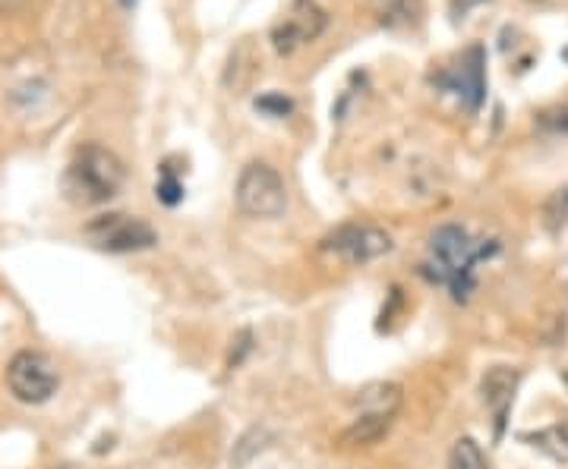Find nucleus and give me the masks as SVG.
Here are the masks:
<instances>
[{
	"instance_id": "10",
	"label": "nucleus",
	"mask_w": 568,
	"mask_h": 469,
	"mask_svg": "<svg viewBox=\"0 0 568 469\" xmlns=\"http://www.w3.org/2000/svg\"><path fill=\"white\" fill-rule=\"evenodd\" d=\"M351 403L357 407V413L398 416V410H401V385H395V381H373V385H363Z\"/></svg>"
},
{
	"instance_id": "3",
	"label": "nucleus",
	"mask_w": 568,
	"mask_h": 469,
	"mask_svg": "<svg viewBox=\"0 0 568 469\" xmlns=\"http://www.w3.org/2000/svg\"><path fill=\"white\" fill-rule=\"evenodd\" d=\"M237 208L250 218H282L287 208V186L282 173L265 161H250L237 176Z\"/></svg>"
},
{
	"instance_id": "4",
	"label": "nucleus",
	"mask_w": 568,
	"mask_h": 469,
	"mask_svg": "<svg viewBox=\"0 0 568 469\" xmlns=\"http://www.w3.org/2000/svg\"><path fill=\"white\" fill-rule=\"evenodd\" d=\"M391 233L379 224H341L336 227L326 240H322V252L336 255L344 265H370L376 259H383L391 252Z\"/></svg>"
},
{
	"instance_id": "15",
	"label": "nucleus",
	"mask_w": 568,
	"mask_h": 469,
	"mask_svg": "<svg viewBox=\"0 0 568 469\" xmlns=\"http://www.w3.org/2000/svg\"><path fill=\"white\" fill-rule=\"evenodd\" d=\"M448 469H490L487 467V457L480 445L474 438H458L452 445V454H448Z\"/></svg>"
},
{
	"instance_id": "18",
	"label": "nucleus",
	"mask_w": 568,
	"mask_h": 469,
	"mask_svg": "<svg viewBox=\"0 0 568 469\" xmlns=\"http://www.w3.org/2000/svg\"><path fill=\"white\" fill-rule=\"evenodd\" d=\"M156 196L158 202H164L168 208H174V205L183 198V183L174 176V173L168 171V168H161V180H158Z\"/></svg>"
},
{
	"instance_id": "7",
	"label": "nucleus",
	"mask_w": 568,
	"mask_h": 469,
	"mask_svg": "<svg viewBox=\"0 0 568 469\" xmlns=\"http://www.w3.org/2000/svg\"><path fill=\"white\" fill-rule=\"evenodd\" d=\"M433 82L440 85L442 92H452L470 114L480 111L484 95H487V50L480 48V45L467 48L462 54V60L455 67L442 70Z\"/></svg>"
},
{
	"instance_id": "20",
	"label": "nucleus",
	"mask_w": 568,
	"mask_h": 469,
	"mask_svg": "<svg viewBox=\"0 0 568 469\" xmlns=\"http://www.w3.org/2000/svg\"><path fill=\"white\" fill-rule=\"evenodd\" d=\"M29 0H0V16H13L26 7Z\"/></svg>"
},
{
	"instance_id": "1",
	"label": "nucleus",
	"mask_w": 568,
	"mask_h": 469,
	"mask_svg": "<svg viewBox=\"0 0 568 469\" xmlns=\"http://www.w3.org/2000/svg\"><path fill=\"white\" fill-rule=\"evenodd\" d=\"M496 252H499L496 240L474 237L462 224H442L430 233V259L420 265V274L430 284L448 287L455 302H467L477 290L474 268L492 259Z\"/></svg>"
},
{
	"instance_id": "12",
	"label": "nucleus",
	"mask_w": 568,
	"mask_h": 469,
	"mask_svg": "<svg viewBox=\"0 0 568 469\" xmlns=\"http://www.w3.org/2000/svg\"><path fill=\"white\" fill-rule=\"evenodd\" d=\"M518 438L527 442L531 447H537L541 454H546V457L556 460V464H566L568 460V422L546 425L541 432H521Z\"/></svg>"
},
{
	"instance_id": "5",
	"label": "nucleus",
	"mask_w": 568,
	"mask_h": 469,
	"mask_svg": "<svg viewBox=\"0 0 568 469\" xmlns=\"http://www.w3.org/2000/svg\"><path fill=\"white\" fill-rule=\"evenodd\" d=\"M7 385H10V394L20 403L38 407L57 394L60 378H57V366L52 363V356H45L38 350H23L7 366Z\"/></svg>"
},
{
	"instance_id": "23",
	"label": "nucleus",
	"mask_w": 568,
	"mask_h": 469,
	"mask_svg": "<svg viewBox=\"0 0 568 469\" xmlns=\"http://www.w3.org/2000/svg\"><path fill=\"white\" fill-rule=\"evenodd\" d=\"M566 381H568V375H566Z\"/></svg>"
},
{
	"instance_id": "19",
	"label": "nucleus",
	"mask_w": 568,
	"mask_h": 469,
	"mask_svg": "<svg viewBox=\"0 0 568 469\" xmlns=\"http://www.w3.org/2000/svg\"><path fill=\"white\" fill-rule=\"evenodd\" d=\"M253 350V331H237L231 341V353H228V371L240 369L243 366V359H247V353Z\"/></svg>"
},
{
	"instance_id": "21",
	"label": "nucleus",
	"mask_w": 568,
	"mask_h": 469,
	"mask_svg": "<svg viewBox=\"0 0 568 469\" xmlns=\"http://www.w3.org/2000/svg\"><path fill=\"white\" fill-rule=\"evenodd\" d=\"M480 3H490V0H452V10H455V16H465L467 10H474Z\"/></svg>"
},
{
	"instance_id": "17",
	"label": "nucleus",
	"mask_w": 568,
	"mask_h": 469,
	"mask_svg": "<svg viewBox=\"0 0 568 469\" xmlns=\"http://www.w3.org/2000/svg\"><path fill=\"white\" fill-rule=\"evenodd\" d=\"M537 126H541L543 133H553V136H568V104L541 111L537 114Z\"/></svg>"
},
{
	"instance_id": "13",
	"label": "nucleus",
	"mask_w": 568,
	"mask_h": 469,
	"mask_svg": "<svg viewBox=\"0 0 568 469\" xmlns=\"http://www.w3.org/2000/svg\"><path fill=\"white\" fill-rule=\"evenodd\" d=\"M373 7L386 28H405L420 16V0H373Z\"/></svg>"
},
{
	"instance_id": "2",
	"label": "nucleus",
	"mask_w": 568,
	"mask_h": 469,
	"mask_svg": "<svg viewBox=\"0 0 568 469\" xmlns=\"http://www.w3.org/2000/svg\"><path fill=\"white\" fill-rule=\"evenodd\" d=\"M124 180H127V171H124L121 158L99 142H89L70 161L67 176H64V190L79 205H102L121 193Z\"/></svg>"
},
{
	"instance_id": "9",
	"label": "nucleus",
	"mask_w": 568,
	"mask_h": 469,
	"mask_svg": "<svg viewBox=\"0 0 568 469\" xmlns=\"http://www.w3.org/2000/svg\"><path fill=\"white\" fill-rule=\"evenodd\" d=\"M480 391H484V403L490 407L492 422H496V438H502L505 432V420L512 413V403H515L518 391V371L509 366H496L484 375L480 381Z\"/></svg>"
},
{
	"instance_id": "14",
	"label": "nucleus",
	"mask_w": 568,
	"mask_h": 469,
	"mask_svg": "<svg viewBox=\"0 0 568 469\" xmlns=\"http://www.w3.org/2000/svg\"><path fill=\"white\" fill-rule=\"evenodd\" d=\"M272 442H275V435H272L269 428H259V425L257 428H250V432H247V435H243V438L234 445L231 467H237V469L247 467V464H250L257 454H262V450L272 445Z\"/></svg>"
},
{
	"instance_id": "6",
	"label": "nucleus",
	"mask_w": 568,
	"mask_h": 469,
	"mask_svg": "<svg viewBox=\"0 0 568 469\" xmlns=\"http://www.w3.org/2000/svg\"><path fill=\"white\" fill-rule=\"evenodd\" d=\"M329 28V13L316 0H291L284 16L272 25V48L291 57L304 45H313Z\"/></svg>"
},
{
	"instance_id": "8",
	"label": "nucleus",
	"mask_w": 568,
	"mask_h": 469,
	"mask_svg": "<svg viewBox=\"0 0 568 469\" xmlns=\"http://www.w3.org/2000/svg\"><path fill=\"white\" fill-rule=\"evenodd\" d=\"M86 233L104 252H143L158 243L156 230L129 215H102L86 227Z\"/></svg>"
},
{
	"instance_id": "11",
	"label": "nucleus",
	"mask_w": 568,
	"mask_h": 469,
	"mask_svg": "<svg viewBox=\"0 0 568 469\" xmlns=\"http://www.w3.org/2000/svg\"><path fill=\"white\" fill-rule=\"evenodd\" d=\"M395 416H376V413H357L354 422L338 435L341 447H373L388 435Z\"/></svg>"
},
{
	"instance_id": "22",
	"label": "nucleus",
	"mask_w": 568,
	"mask_h": 469,
	"mask_svg": "<svg viewBox=\"0 0 568 469\" xmlns=\"http://www.w3.org/2000/svg\"><path fill=\"white\" fill-rule=\"evenodd\" d=\"M124 3H133V0H124Z\"/></svg>"
},
{
	"instance_id": "16",
	"label": "nucleus",
	"mask_w": 568,
	"mask_h": 469,
	"mask_svg": "<svg viewBox=\"0 0 568 469\" xmlns=\"http://www.w3.org/2000/svg\"><path fill=\"white\" fill-rule=\"evenodd\" d=\"M253 104H257L259 114L275 117V121H284V117L294 114V101L287 99V95H282V92H265V95H259Z\"/></svg>"
}]
</instances>
